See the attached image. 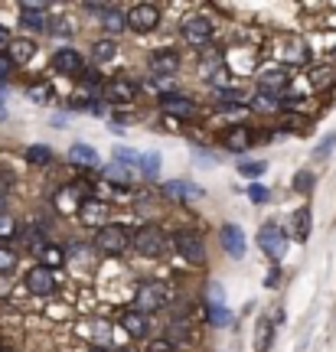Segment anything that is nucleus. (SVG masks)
<instances>
[{
    "label": "nucleus",
    "instance_id": "58836bf2",
    "mask_svg": "<svg viewBox=\"0 0 336 352\" xmlns=\"http://www.w3.org/2000/svg\"><path fill=\"white\" fill-rule=\"evenodd\" d=\"M13 267H17V254L10 248H0V274H10Z\"/></svg>",
    "mask_w": 336,
    "mask_h": 352
},
{
    "label": "nucleus",
    "instance_id": "72a5a7b5",
    "mask_svg": "<svg viewBox=\"0 0 336 352\" xmlns=\"http://www.w3.org/2000/svg\"><path fill=\"white\" fill-rule=\"evenodd\" d=\"M167 333H170V342H176V340L183 342V340H189V333H193V329H189V323H187V320H174Z\"/></svg>",
    "mask_w": 336,
    "mask_h": 352
},
{
    "label": "nucleus",
    "instance_id": "bb28decb",
    "mask_svg": "<svg viewBox=\"0 0 336 352\" xmlns=\"http://www.w3.org/2000/svg\"><path fill=\"white\" fill-rule=\"evenodd\" d=\"M26 160L36 166H46V164H52V151L46 144H30V147H26Z\"/></svg>",
    "mask_w": 336,
    "mask_h": 352
},
{
    "label": "nucleus",
    "instance_id": "c9c22d12",
    "mask_svg": "<svg viewBox=\"0 0 336 352\" xmlns=\"http://www.w3.org/2000/svg\"><path fill=\"white\" fill-rule=\"evenodd\" d=\"M105 176H114V183H121V186L131 183V179H127V166H121V164H108L105 166Z\"/></svg>",
    "mask_w": 336,
    "mask_h": 352
},
{
    "label": "nucleus",
    "instance_id": "393cba45",
    "mask_svg": "<svg viewBox=\"0 0 336 352\" xmlns=\"http://www.w3.org/2000/svg\"><path fill=\"white\" fill-rule=\"evenodd\" d=\"M294 239L297 241L311 239V209H307V206L297 209V215H294Z\"/></svg>",
    "mask_w": 336,
    "mask_h": 352
},
{
    "label": "nucleus",
    "instance_id": "c03bdc74",
    "mask_svg": "<svg viewBox=\"0 0 336 352\" xmlns=\"http://www.w3.org/2000/svg\"><path fill=\"white\" fill-rule=\"evenodd\" d=\"M13 69H17V65L10 63V56H7V52H0V78H7Z\"/></svg>",
    "mask_w": 336,
    "mask_h": 352
},
{
    "label": "nucleus",
    "instance_id": "2f4dec72",
    "mask_svg": "<svg viewBox=\"0 0 336 352\" xmlns=\"http://www.w3.org/2000/svg\"><path fill=\"white\" fill-rule=\"evenodd\" d=\"M209 323L212 327H225V323H229V320H232V316H229V310H225V303H209Z\"/></svg>",
    "mask_w": 336,
    "mask_h": 352
},
{
    "label": "nucleus",
    "instance_id": "a18cd8bd",
    "mask_svg": "<svg viewBox=\"0 0 336 352\" xmlns=\"http://www.w3.org/2000/svg\"><path fill=\"white\" fill-rule=\"evenodd\" d=\"M82 76H85V82H88V85H98V82H101V76H98V72H95V69H85Z\"/></svg>",
    "mask_w": 336,
    "mask_h": 352
},
{
    "label": "nucleus",
    "instance_id": "9b49d317",
    "mask_svg": "<svg viewBox=\"0 0 336 352\" xmlns=\"http://www.w3.org/2000/svg\"><path fill=\"white\" fill-rule=\"evenodd\" d=\"M52 69L56 72H63V76H78V72H85V63H82V52L78 50H56L52 52Z\"/></svg>",
    "mask_w": 336,
    "mask_h": 352
},
{
    "label": "nucleus",
    "instance_id": "aec40b11",
    "mask_svg": "<svg viewBox=\"0 0 336 352\" xmlns=\"http://www.w3.org/2000/svg\"><path fill=\"white\" fill-rule=\"evenodd\" d=\"M69 160L78 166H98V153L92 144H72L69 147Z\"/></svg>",
    "mask_w": 336,
    "mask_h": 352
},
{
    "label": "nucleus",
    "instance_id": "f704fd0d",
    "mask_svg": "<svg viewBox=\"0 0 336 352\" xmlns=\"http://www.w3.org/2000/svg\"><path fill=\"white\" fill-rule=\"evenodd\" d=\"M238 170H242V176H262L268 166H264V160H242Z\"/></svg>",
    "mask_w": 336,
    "mask_h": 352
},
{
    "label": "nucleus",
    "instance_id": "6e6552de",
    "mask_svg": "<svg viewBox=\"0 0 336 352\" xmlns=\"http://www.w3.org/2000/svg\"><path fill=\"white\" fill-rule=\"evenodd\" d=\"M78 219H82V226L101 232L105 226H112V222H108V202H101L98 196L85 199L82 206H78Z\"/></svg>",
    "mask_w": 336,
    "mask_h": 352
},
{
    "label": "nucleus",
    "instance_id": "09e8293b",
    "mask_svg": "<svg viewBox=\"0 0 336 352\" xmlns=\"http://www.w3.org/2000/svg\"><path fill=\"white\" fill-rule=\"evenodd\" d=\"M92 352H114V349H108V346H95Z\"/></svg>",
    "mask_w": 336,
    "mask_h": 352
},
{
    "label": "nucleus",
    "instance_id": "cd10ccee",
    "mask_svg": "<svg viewBox=\"0 0 336 352\" xmlns=\"http://www.w3.org/2000/svg\"><path fill=\"white\" fill-rule=\"evenodd\" d=\"M101 26H105V30H108V33L114 36V33H121V30L127 26V13H121V10H114V7H112V10L105 13V20H101Z\"/></svg>",
    "mask_w": 336,
    "mask_h": 352
},
{
    "label": "nucleus",
    "instance_id": "5701e85b",
    "mask_svg": "<svg viewBox=\"0 0 336 352\" xmlns=\"http://www.w3.org/2000/svg\"><path fill=\"white\" fill-rule=\"evenodd\" d=\"M271 342H274V323L262 316V320H258V329H255V349L268 352L271 349Z\"/></svg>",
    "mask_w": 336,
    "mask_h": 352
},
{
    "label": "nucleus",
    "instance_id": "39448f33",
    "mask_svg": "<svg viewBox=\"0 0 336 352\" xmlns=\"http://www.w3.org/2000/svg\"><path fill=\"white\" fill-rule=\"evenodd\" d=\"M157 23H160V7H154V3H137L127 10V26L134 33H150V30H157Z\"/></svg>",
    "mask_w": 336,
    "mask_h": 352
},
{
    "label": "nucleus",
    "instance_id": "0eeeda50",
    "mask_svg": "<svg viewBox=\"0 0 336 352\" xmlns=\"http://www.w3.org/2000/svg\"><path fill=\"white\" fill-rule=\"evenodd\" d=\"M180 33H183V39L189 46H206L212 39V20L209 16H187L180 23Z\"/></svg>",
    "mask_w": 336,
    "mask_h": 352
},
{
    "label": "nucleus",
    "instance_id": "20e7f679",
    "mask_svg": "<svg viewBox=\"0 0 336 352\" xmlns=\"http://www.w3.org/2000/svg\"><path fill=\"white\" fill-rule=\"evenodd\" d=\"M95 248L101 254H125L131 248V232L125 226H105L95 232Z\"/></svg>",
    "mask_w": 336,
    "mask_h": 352
},
{
    "label": "nucleus",
    "instance_id": "412c9836",
    "mask_svg": "<svg viewBox=\"0 0 336 352\" xmlns=\"http://www.w3.org/2000/svg\"><path fill=\"white\" fill-rule=\"evenodd\" d=\"M281 56H284L291 65H304L307 59H311V52H307V46H304L300 39H287V43H284V52H281Z\"/></svg>",
    "mask_w": 336,
    "mask_h": 352
},
{
    "label": "nucleus",
    "instance_id": "f8f14e48",
    "mask_svg": "<svg viewBox=\"0 0 336 352\" xmlns=\"http://www.w3.org/2000/svg\"><path fill=\"white\" fill-rule=\"evenodd\" d=\"M219 241H222V248H225L229 258H235V261L238 258H245V248H249V245H245V232H242L238 226H222Z\"/></svg>",
    "mask_w": 336,
    "mask_h": 352
},
{
    "label": "nucleus",
    "instance_id": "dca6fc26",
    "mask_svg": "<svg viewBox=\"0 0 336 352\" xmlns=\"http://www.w3.org/2000/svg\"><path fill=\"white\" fill-rule=\"evenodd\" d=\"M150 69H154V76H174L176 69H180V52L176 50H157L154 56H150Z\"/></svg>",
    "mask_w": 336,
    "mask_h": 352
},
{
    "label": "nucleus",
    "instance_id": "8fccbe9b",
    "mask_svg": "<svg viewBox=\"0 0 336 352\" xmlns=\"http://www.w3.org/2000/svg\"><path fill=\"white\" fill-rule=\"evenodd\" d=\"M3 118H7V108H3V104H0V121H3Z\"/></svg>",
    "mask_w": 336,
    "mask_h": 352
},
{
    "label": "nucleus",
    "instance_id": "f03ea898",
    "mask_svg": "<svg viewBox=\"0 0 336 352\" xmlns=\"http://www.w3.org/2000/svg\"><path fill=\"white\" fill-rule=\"evenodd\" d=\"M131 248L137 254H144V258H154V261H160L163 254L170 252V239H167V232L160 228H137L134 235H131Z\"/></svg>",
    "mask_w": 336,
    "mask_h": 352
},
{
    "label": "nucleus",
    "instance_id": "4468645a",
    "mask_svg": "<svg viewBox=\"0 0 336 352\" xmlns=\"http://www.w3.org/2000/svg\"><path fill=\"white\" fill-rule=\"evenodd\" d=\"M258 85H262V91H268V95H284V88L291 85V76H287V69H262V76H258Z\"/></svg>",
    "mask_w": 336,
    "mask_h": 352
},
{
    "label": "nucleus",
    "instance_id": "473e14b6",
    "mask_svg": "<svg viewBox=\"0 0 336 352\" xmlns=\"http://www.w3.org/2000/svg\"><path fill=\"white\" fill-rule=\"evenodd\" d=\"M167 192H170V196H200L202 189L200 186H193V183H167Z\"/></svg>",
    "mask_w": 336,
    "mask_h": 352
},
{
    "label": "nucleus",
    "instance_id": "1a4fd4ad",
    "mask_svg": "<svg viewBox=\"0 0 336 352\" xmlns=\"http://www.w3.org/2000/svg\"><path fill=\"white\" fill-rule=\"evenodd\" d=\"M105 98L112 104H134L137 101V82L127 76H118L105 85Z\"/></svg>",
    "mask_w": 336,
    "mask_h": 352
},
{
    "label": "nucleus",
    "instance_id": "7ed1b4c3",
    "mask_svg": "<svg viewBox=\"0 0 336 352\" xmlns=\"http://www.w3.org/2000/svg\"><path fill=\"white\" fill-rule=\"evenodd\" d=\"M170 245H174V252L180 254L183 261L206 264V241L200 239V232H193V228H176Z\"/></svg>",
    "mask_w": 336,
    "mask_h": 352
},
{
    "label": "nucleus",
    "instance_id": "79ce46f5",
    "mask_svg": "<svg viewBox=\"0 0 336 352\" xmlns=\"http://www.w3.org/2000/svg\"><path fill=\"white\" fill-rule=\"evenodd\" d=\"M52 33H56V36H63V39H69L72 36V23H69V20H56Z\"/></svg>",
    "mask_w": 336,
    "mask_h": 352
},
{
    "label": "nucleus",
    "instance_id": "b1692460",
    "mask_svg": "<svg viewBox=\"0 0 336 352\" xmlns=\"http://www.w3.org/2000/svg\"><path fill=\"white\" fill-rule=\"evenodd\" d=\"M249 144H251V134L249 131H245V127H235V131H229V134H225V147H229V151H249Z\"/></svg>",
    "mask_w": 336,
    "mask_h": 352
},
{
    "label": "nucleus",
    "instance_id": "c85d7f7f",
    "mask_svg": "<svg viewBox=\"0 0 336 352\" xmlns=\"http://www.w3.org/2000/svg\"><path fill=\"white\" fill-rule=\"evenodd\" d=\"M43 258V267H59V264L65 261V248H59V245H46V252L39 254Z\"/></svg>",
    "mask_w": 336,
    "mask_h": 352
},
{
    "label": "nucleus",
    "instance_id": "a19ab883",
    "mask_svg": "<svg viewBox=\"0 0 336 352\" xmlns=\"http://www.w3.org/2000/svg\"><path fill=\"white\" fill-rule=\"evenodd\" d=\"M144 352H176V346L170 340H150L144 346Z\"/></svg>",
    "mask_w": 336,
    "mask_h": 352
},
{
    "label": "nucleus",
    "instance_id": "37998d69",
    "mask_svg": "<svg viewBox=\"0 0 336 352\" xmlns=\"http://www.w3.org/2000/svg\"><path fill=\"white\" fill-rule=\"evenodd\" d=\"M249 196H251V202H268V196H271V192H268L264 186H258V183H255V186L249 189Z\"/></svg>",
    "mask_w": 336,
    "mask_h": 352
},
{
    "label": "nucleus",
    "instance_id": "e433bc0d",
    "mask_svg": "<svg viewBox=\"0 0 336 352\" xmlns=\"http://www.w3.org/2000/svg\"><path fill=\"white\" fill-rule=\"evenodd\" d=\"M333 147H336V131H333V134H326V138L317 144L313 157H320V160H324V157H330V151H333Z\"/></svg>",
    "mask_w": 336,
    "mask_h": 352
},
{
    "label": "nucleus",
    "instance_id": "f257e3e1",
    "mask_svg": "<svg viewBox=\"0 0 336 352\" xmlns=\"http://www.w3.org/2000/svg\"><path fill=\"white\" fill-rule=\"evenodd\" d=\"M170 300H174V290H170V284H163V280H144L134 290V310L144 316L163 310Z\"/></svg>",
    "mask_w": 336,
    "mask_h": 352
},
{
    "label": "nucleus",
    "instance_id": "c756f323",
    "mask_svg": "<svg viewBox=\"0 0 336 352\" xmlns=\"http://www.w3.org/2000/svg\"><path fill=\"white\" fill-rule=\"evenodd\" d=\"M114 164L121 166H140V153L131 147H114Z\"/></svg>",
    "mask_w": 336,
    "mask_h": 352
},
{
    "label": "nucleus",
    "instance_id": "ea45409f",
    "mask_svg": "<svg viewBox=\"0 0 336 352\" xmlns=\"http://www.w3.org/2000/svg\"><path fill=\"white\" fill-rule=\"evenodd\" d=\"M294 189H297V192H311L313 189V173L311 170H300L297 179H294Z\"/></svg>",
    "mask_w": 336,
    "mask_h": 352
},
{
    "label": "nucleus",
    "instance_id": "f3484780",
    "mask_svg": "<svg viewBox=\"0 0 336 352\" xmlns=\"http://www.w3.org/2000/svg\"><path fill=\"white\" fill-rule=\"evenodd\" d=\"M7 56H10V63L13 65H26L33 56H36V43L33 39H26V36H17V39H10L7 43Z\"/></svg>",
    "mask_w": 336,
    "mask_h": 352
},
{
    "label": "nucleus",
    "instance_id": "7c9ffc66",
    "mask_svg": "<svg viewBox=\"0 0 336 352\" xmlns=\"http://www.w3.org/2000/svg\"><path fill=\"white\" fill-rule=\"evenodd\" d=\"M17 232H20V226H17V219H13L10 212H3V215H0V239H3V241H10V239H17Z\"/></svg>",
    "mask_w": 336,
    "mask_h": 352
},
{
    "label": "nucleus",
    "instance_id": "49530a36",
    "mask_svg": "<svg viewBox=\"0 0 336 352\" xmlns=\"http://www.w3.org/2000/svg\"><path fill=\"white\" fill-rule=\"evenodd\" d=\"M277 277H281L277 274V267H271V274H268V287H277Z\"/></svg>",
    "mask_w": 336,
    "mask_h": 352
},
{
    "label": "nucleus",
    "instance_id": "423d86ee",
    "mask_svg": "<svg viewBox=\"0 0 336 352\" xmlns=\"http://www.w3.org/2000/svg\"><path fill=\"white\" fill-rule=\"evenodd\" d=\"M23 284H26L30 294H36V297H50L59 280H56V271H52V267H43V264H39V267H30V271H26Z\"/></svg>",
    "mask_w": 336,
    "mask_h": 352
},
{
    "label": "nucleus",
    "instance_id": "4c0bfd02",
    "mask_svg": "<svg viewBox=\"0 0 336 352\" xmlns=\"http://www.w3.org/2000/svg\"><path fill=\"white\" fill-rule=\"evenodd\" d=\"M140 170L147 176H154L160 170V153H147V157H140Z\"/></svg>",
    "mask_w": 336,
    "mask_h": 352
},
{
    "label": "nucleus",
    "instance_id": "a211bd4d",
    "mask_svg": "<svg viewBox=\"0 0 336 352\" xmlns=\"http://www.w3.org/2000/svg\"><path fill=\"white\" fill-rule=\"evenodd\" d=\"M121 327H125V333L127 336H147V329H150V323H147V316L144 314H137L134 307H131V310H125V314H121Z\"/></svg>",
    "mask_w": 336,
    "mask_h": 352
},
{
    "label": "nucleus",
    "instance_id": "ddd939ff",
    "mask_svg": "<svg viewBox=\"0 0 336 352\" xmlns=\"http://www.w3.org/2000/svg\"><path fill=\"white\" fill-rule=\"evenodd\" d=\"M46 13H50L46 3H20V23H23L26 30L39 33V30H46V23H50Z\"/></svg>",
    "mask_w": 336,
    "mask_h": 352
},
{
    "label": "nucleus",
    "instance_id": "2eb2a0df",
    "mask_svg": "<svg viewBox=\"0 0 336 352\" xmlns=\"http://www.w3.org/2000/svg\"><path fill=\"white\" fill-rule=\"evenodd\" d=\"M160 111L170 118V121H176V118H189V114L196 111V104L187 98V95H163L160 98Z\"/></svg>",
    "mask_w": 336,
    "mask_h": 352
},
{
    "label": "nucleus",
    "instance_id": "3c124183",
    "mask_svg": "<svg viewBox=\"0 0 336 352\" xmlns=\"http://www.w3.org/2000/svg\"><path fill=\"white\" fill-rule=\"evenodd\" d=\"M3 212H7V209H3V196H0V215H3Z\"/></svg>",
    "mask_w": 336,
    "mask_h": 352
},
{
    "label": "nucleus",
    "instance_id": "a878e982",
    "mask_svg": "<svg viewBox=\"0 0 336 352\" xmlns=\"http://www.w3.org/2000/svg\"><path fill=\"white\" fill-rule=\"evenodd\" d=\"M114 52H118V46H114V39H98L95 46H92V59L95 63H112L114 59Z\"/></svg>",
    "mask_w": 336,
    "mask_h": 352
},
{
    "label": "nucleus",
    "instance_id": "4be33fe9",
    "mask_svg": "<svg viewBox=\"0 0 336 352\" xmlns=\"http://www.w3.org/2000/svg\"><path fill=\"white\" fill-rule=\"evenodd\" d=\"M333 82H336V65H317V69H311V85L317 91L330 88Z\"/></svg>",
    "mask_w": 336,
    "mask_h": 352
},
{
    "label": "nucleus",
    "instance_id": "6ab92c4d",
    "mask_svg": "<svg viewBox=\"0 0 336 352\" xmlns=\"http://www.w3.org/2000/svg\"><path fill=\"white\" fill-rule=\"evenodd\" d=\"M26 98L36 101V104H56L59 95H56V88L50 82H33V85H26Z\"/></svg>",
    "mask_w": 336,
    "mask_h": 352
},
{
    "label": "nucleus",
    "instance_id": "9d476101",
    "mask_svg": "<svg viewBox=\"0 0 336 352\" xmlns=\"http://www.w3.org/2000/svg\"><path fill=\"white\" fill-rule=\"evenodd\" d=\"M258 245H262V252L271 258L274 264L284 258V248H287V235L281 232V228H274V226H264L262 232H258Z\"/></svg>",
    "mask_w": 336,
    "mask_h": 352
},
{
    "label": "nucleus",
    "instance_id": "de8ad7c7",
    "mask_svg": "<svg viewBox=\"0 0 336 352\" xmlns=\"http://www.w3.org/2000/svg\"><path fill=\"white\" fill-rule=\"evenodd\" d=\"M0 43H10V36H7V30L0 26Z\"/></svg>",
    "mask_w": 336,
    "mask_h": 352
}]
</instances>
